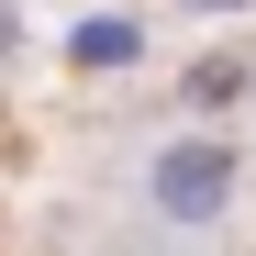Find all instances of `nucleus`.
Masks as SVG:
<instances>
[{"label":"nucleus","mask_w":256,"mask_h":256,"mask_svg":"<svg viewBox=\"0 0 256 256\" xmlns=\"http://www.w3.org/2000/svg\"><path fill=\"white\" fill-rule=\"evenodd\" d=\"M256 178L245 134H223V122H167V134L134 156V212L156 223V245H200L234 223V200Z\"/></svg>","instance_id":"1"},{"label":"nucleus","mask_w":256,"mask_h":256,"mask_svg":"<svg viewBox=\"0 0 256 256\" xmlns=\"http://www.w3.org/2000/svg\"><path fill=\"white\" fill-rule=\"evenodd\" d=\"M78 56H100V67H122V56H134V22H100V34H78Z\"/></svg>","instance_id":"2"},{"label":"nucleus","mask_w":256,"mask_h":256,"mask_svg":"<svg viewBox=\"0 0 256 256\" xmlns=\"http://www.w3.org/2000/svg\"><path fill=\"white\" fill-rule=\"evenodd\" d=\"M156 256H190V245H156Z\"/></svg>","instance_id":"4"},{"label":"nucleus","mask_w":256,"mask_h":256,"mask_svg":"<svg viewBox=\"0 0 256 256\" xmlns=\"http://www.w3.org/2000/svg\"><path fill=\"white\" fill-rule=\"evenodd\" d=\"M178 12H190V22H223V12H245V0H178Z\"/></svg>","instance_id":"3"}]
</instances>
